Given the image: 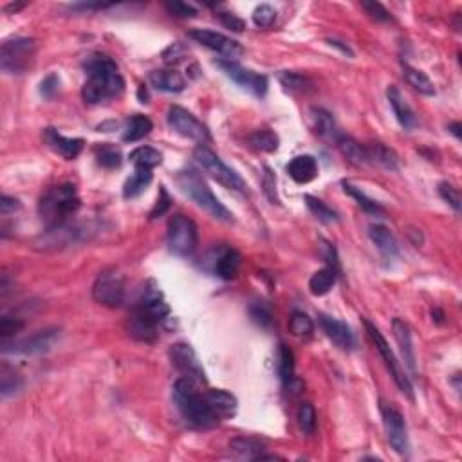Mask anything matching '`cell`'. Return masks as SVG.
<instances>
[{"mask_svg": "<svg viewBox=\"0 0 462 462\" xmlns=\"http://www.w3.org/2000/svg\"><path fill=\"white\" fill-rule=\"evenodd\" d=\"M22 8H25V4H9L8 8H6V11H15V13H17V11H20Z\"/></svg>", "mask_w": 462, "mask_h": 462, "instance_id": "obj_59", "label": "cell"}, {"mask_svg": "<svg viewBox=\"0 0 462 462\" xmlns=\"http://www.w3.org/2000/svg\"><path fill=\"white\" fill-rule=\"evenodd\" d=\"M84 67L87 71V81L81 88V96L87 103L96 105L101 101L121 96L125 91V80L110 56L94 53L85 60Z\"/></svg>", "mask_w": 462, "mask_h": 462, "instance_id": "obj_1", "label": "cell"}, {"mask_svg": "<svg viewBox=\"0 0 462 462\" xmlns=\"http://www.w3.org/2000/svg\"><path fill=\"white\" fill-rule=\"evenodd\" d=\"M17 210H20V201L15 197H9V195H2V201H0V211H2V215L15 213Z\"/></svg>", "mask_w": 462, "mask_h": 462, "instance_id": "obj_56", "label": "cell"}, {"mask_svg": "<svg viewBox=\"0 0 462 462\" xmlns=\"http://www.w3.org/2000/svg\"><path fill=\"white\" fill-rule=\"evenodd\" d=\"M278 363H277V369H278V376H280V379L284 381V385L286 383H289L291 379L294 378V354L293 350L289 349V347H286V345H280L278 347Z\"/></svg>", "mask_w": 462, "mask_h": 462, "instance_id": "obj_38", "label": "cell"}, {"mask_svg": "<svg viewBox=\"0 0 462 462\" xmlns=\"http://www.w3.org/2000/svg\"><path fill=\"white\" fill-rule=\"evenodd\" d=\"M159 197H157V202L156 206H154V210L150 211V219H157V217H161V215L164 213V211L169 210L170 208V197L169 194H166V190H164V186H159Z\"/></svg>", "mask_w": 462, "mask_h": 462, "instance_id": "obj_55", "label": "cell"}, {"mask_svg": "<svg viewBox=\"0 0 462 462\" xmlns=\"http://www.w3.org/2000/svg\"><path fill=\"white\" fill-rule=\"evenodd\" d=\"M369 237L370 240L378 246V249L381 251V255L385 256L387 260H392V258L397 256V253H400L397 240H395V237L392 235V231L388 230L387 226H383V224H374V226H370Z\"/></svg>", "mask_w": 462, "mask_h": 462, "instance_id": "obj_25", "label": "cell"}, {"mask_svg": "<svg viewBox=\"0 0 462 462\" xmlns=\"http://www.w3.org/2000/svg\"><path fill=\"white\" fill-rule=\"evenodd\" d=\"M166 242L169 249L177 256H190L197 249L199 233L197 226L190 217L183 213L173 215L169 220V231H166Z\"/></svg>", "mask_w": 462, "mask_h": 462, "instance_id": "obj_7", "label": "cell"}, {"mask_svg": "<svg viewBox=\"0 0 462 462\" xmlns=\"http://www.w3.org/2000/svg\"><path fill=\"white\" fill-rule=\"evenodd\" d=\"M240 265H242V256L237 249H224L215 262V273L223 280H233L239 275Z\"/></svg>", "mask_w": 462, "mask_h": 462, "instance_id": "obj_26", "label": "cell"}, {"mask_svg": "<svg viewBox=\"0 0 462 462\" xmlns=\"http://www.w3.org/2000/svg\"><path fill=\"white\" fill-rule=\"evenodd\" d=\"M219 18L227 29L235 31V33H240V31L246 29V22L237 17V15H233V13H220Z\"/></svg>", "mask_w": 462, "mask_h": 462, "instance_id": "obj_54", "label": "cell"}, {"mask_svg": "<svg viewBox=\"0 0 462 462\" xmlns=\"http://www.w3.org/2000/svg\"><path fill=\"white\" fill-rule=\"evenodd\" d=\"M262 186H264V194L271 202H278L277 195V177H275L273 170L265 169L264 170V179H262Z\"/></svg>", "mask_w": 462, "mask_h": 462, "instance_id": "obj_52", "label": "cell"}, {"mask_svg": "<svg viewBox=\"0 0 462 462\" xmlns=\"http://www.w3.org/2000/svg\"><path fill=\"white\" fill-rule=\"evenodd\" d=\"M287 173L291 176L293 181L298 185H307L318 176V163L312 156H298L294 157L289 164H287Z\"/></svg>", "mask_w": 462, "mask_h": 462, "instance_id": "obj_23", "label": "cell"}, {"mask_svg": "<svg viewBox=\"0 0 462 462\" xmlns=\"http://www.w3.org/2000/svg\"><path fill=\"white\" fill-rule=\"evenodd\" d=\"M204 400L208 401V404L211 407L215 414L219 417H233L237 412V397L233 394L226 390H220V388H211L204 394Z\"/></svg>", "mask_w": 462, "mask_h": 462, "instance_id": "obj_24", "label": "cell"}, {"mask_svg": "<svg viewBox=\"0 0 462 462\" xmlns=\"http://www.w3.org/2000/svg\"><path fill=\"white\" fill-rule=\"evenodd\" d=\"M128 159L134 163L136 169L154 170L163 163V154L154 147H138L136 150L131 152Z\"/></svg>", "mask_w": 462, "mask_h": 462, "instance_id": "obj_32", "label": "cell"}, {"mask_svg": "<svg viewBox=\"0 0 462 462\" xmlns=\"http://www.w3.org/2000/svg\"><path fill=\"white\" fill-rule=\"evenodd\" d=\"M173 401H176L177 410L188 421L190 425L197 428H213L219 425L220 417L211 410L204 395H199L195 392V385L192 379L181 378L173 385Z\"/></svg>", "mask_w": 462, "mask_h": 462, "instance_id": "obj_2", "label": "cell"}, {"mask_svg": "<svg viewBox=\"0 0 462 462\" xmlns=\"http://www.w3.org/2000/svg\"><path fill=\"white\" fill-rule=\"evenodd\" d=\"M311 119H312V128L318 136H334L336 134V125H334V119H332L331 114L324 109H312L311 110Z\"/></svg>", "mask_w": 462, "mask_h": 462, "instance_id": "obj_39", "label": "cell"}, {"mask_svg": "<svg viewBox=\"0 0 462 462\" xmlns=\"http://www.w3.org/2000/svg\"><path fill=\"white\" fill-rule=\"evenodd\" d=\"M190 37L194 38L195 42H199L201 46L208 47V49L224 55L226 58H230L231 62H235V58L242 56L244 49L237 40L226 37L223 33H217V31L211 29H192L190 31Z\"/></svg>", "mask_w": 462, "mask_h": 462, "instance_id": "obj_12", "label": "cell"}, {"mask_svg": "<svg viewBox=\"0 0 462 462\" xmlns=\"http://www.w3.org/2000/svg\"><path fill=\"white\" fill-rule=\"evenodd\" d=\"M275 20H277V9L273 6L260 4L253 11V22H255L256 27H262V29L271 27Z\"/></svg>", "mask_w": 462, "mask_h": 462, "instance_id": "obj_45", "label": "cell"}, {"mask_svg": "<svg viewBox=\"0 0 462 462\" xmlns=\"http://www.w3.org/2000/svg\"><path fill=\"white\" fill-rule=\"evenodd\" d=\"M338 269L332 268V265H327V268L319 269V271H316V273L312 275L311 280H309V289H311V293L315 294V296H324V294H327L329 291L334 287Z\"/></svg>", "mask_w": 462, "mask_h": 462, "instance_id": "obj_28", "label": "cell"}, {"mask_svg": "<svg viewBox=\"0 0 462 462\" xmlns=\"http://www.w3.org/2000/svg\"><path fill=\"white\" fill-rule=\"evenodd\" d=\"M230 450L240 458H248V461H255L264 450V444L255 439L248 437H237L230 442Z\"/></svg>", "mask_w": 462, "mask_h": 462, "instance_id": "obj_34", "label": "cell"}, {"mask_svg": "<svg viewBox=\"0 0 462 462\" xmlns=\"http://www.w3.org/2000/svg\"><path fill=\"white\" fill-rule=\"evenodd\" d=\"M166 119H169L170 128H172L173 132H177L179 136H183V138L194 139V141H199L201 145L211 141L208 126L204 125V123L199 121L194 114L188 112V110L183 109V107L179 105L170 107Z\"/></svg>", "mask_w": 462, "mask_h": 462, "instance_id": "obj_10", "label": "cell"}, {"mask_svg": "<svg viewBox=\"0 0 462 462\" xmlns=\"http://www.w3.org/2000/svg\"><path fill=\"white\" fill-rule=\"evenodd\" d=\"M58 87H60L58 76L49 74L46 76L42 80V84H40V94H42L44 98H53L56 93H58Z\"/></svg>", "mask_w": 462, "mask_h": 462, "instance_id": "obj_53", "label": "cell"}, {"mask_svg": "<svg viewBox=\"0 0 462 462\" xmlns=\"http://www.w3.org/2000/svg\"><path fill=\"white\" fill-rule=\"evenodd\" d=\"M177 185L188 195L199 208L210 213L213 219L220 223H233V213L224 206L219 199L215 197L210 186L202 179L195 169H185L177 173Z\"/></svg>", "mask_w": 462, "mask_h": 462, "instance_id": "obj_3", "label": "cell"}, {"mask_svg": "<svg viewBox=\"0 0 462 462\" xmlns=\"http://www.w3.org/2000/svg\"><path fill=\"white\" fill-rule=\"evenodd\" d=\"M154 128L150 119L143 114H134L128 118L125 128H123V141L125 143H136V141H141L143 138H147L150 134V131Z\"/></svg>", "mask_w": 462, "mask_h": 462, "instance_id": "obj_27", "label": "cell"}, {"mask_svg": "<svg viewBox=\"0 0 462 462\" xmlns=\"http://www.w3.org/2000/svg\"><path fill=\"white\" fill-rule=\"evenodd\" d=\"M367 150H369L370 159H374L376 163H379L387 170L400 169V157H397V154H395L392 148H388L387 145L372 143L369 148H367Z\"/></svg>", "mask_w": 462, "mask_h": 462, "instance_id": "obj_33", "label": "cell"}, {"mask_svg": "<svg viewBox=\"0 0 462 462\" xmlns=\"http://www.w3.org/2000/svg\"><path fill=\"white\" fill-rule=\"evenodd\" d=\"M338 148L354 164H367L370 161L369 150L363 145L357 143L356 139L349 138V136H340L338 138Z\"/></svg>", "mask_w": 462, "mask_h": 462, "instance_id": "obj_30", "label": "cell"}, {"mask_svg": "<svg viewBox=\"0 0 462 462\" xmlns=\"http://www.w3.org/2000/svg\"><path fill=\"white\" fill-rule=\"evenodd\" d=\"M363 325H365L367 334L370 336V340L374 341L378 352L381 354V357L385 359V365H387V369L390 370V376L394 378L395 385L400 387V390L403 392V394H407L410 400H414L412 381H410V378L407 376V372H404V369L401 367V363L397 362L395 354L392 352V349L388 347V341L385 340V336L381 334V331H379V329L376 327L372 322H369V319H363Z\"/></svg>", "mask_w": 462, "mask_h": 462, "instance_id": "obj_8", "label": "cell"}, {"mask_svg": "<svg viewBox=\"0 0 462 462\" xmlns=\"http://www.w3.org/2000/svg\"><path fill=\"white\" fill-rule=\"evenodd\" d=\"M381 417L383 426L387 432V439L390 446L397 454L404 455L408 451V435H407V425L401 416L400 410H395L390 404H381Z\"/></svg>", "mask_w": 462, "mask_h": 462, "instance_id": "obj_14", "label": "cell"}, {"mask_svg": "<svg viewBox=\"0 0 462 462\" xmlns=\"http://www.w3.org/2000/svg\"><path fill=\"white\" fill-rule=\"evenodd\" d=\"M289 332L294 338H311L315 332V324L309 315L302 311H294L289 318Z\"/></svg>", "mask_w": 462, "mask_h": 462, "instance_id": "obj_36", "label": "cell"}, {"mask_svg": "<svg viewBox=\"0 0 462 462\" xmlns=\"http://www.w3.org/2000/svg\"><path fill=\"white\" fill-rule=\"evenodd\" d=\"M392 331H394L395 341L400 345L401 356H403L404 363H407V367L410 369V372L416 374V350H414L410 327H408L401 318H394V322H392Z\"/></svg>", "mask_w": 462, "mask_h": 462, "instance_id": "obj_21", "label": "cell"}, {"mask_svg": "<svg viewBox=\"0 0 462 462\" xmlns=\"http://www.w3.org/2000/svg\"><path fill=\"white\" fill-rule=\"evenodd\" d=\"M341 185H343L345 194L350 195L352 199H356L357 204H359V208H362L363 211H367V213H370V215H383V213H385V210H383L381 204H379L378 201H374V199H370L367 194H363L359 188H356V186H352L350 183H347V181H343Z\"/></svg>", "mask_w": 462, "mask_h": 462, "instance_id": "obj_35", "label": "cell"}, {"mask_svg": "<svg viewBox=\"0 0 462 462\" xmlns=\"http://www.w3.org/2000/svg\"><path fill=\"white\" fill-rule=\"evenodd\" d=\"M170 359H172L173 367L183 374V378H188L192 381L204 383V369H202L201 362H199L195 350L190 347L188 343H176L170 349Z\"/></svg>", "mask_w": 462, "mask_h": 462, "instance_id": "obj_13", "label": "cell"}, {"mask_svg": "<svg viewBox=\"0 0 462 462\" xmlns=\"http://www.w3.org/2000/svg\"><path fill=\"white\" fill-rule=\"evenodd\" d=\"M387 98L392 110H394L395 118H397V121L401 123V126H403L404 131H412L414 126L417 125L416 112L412 110V107L408 105L400 88L395 87V85H388Z\"/></svg>", "mask_w": 462, "mask_h": 462, "instance_id": "obj_20", "label": "cell"}, {"mask_svg": "<svg viewBox=\"0 0 462 462\" xmlns=\"http://www.w3.org/2000/svg\"><path fill=\"white\" fill-rule=\"evenodd\" d=\"M136 307L147 312V315H150L152 318H156L157 322H163V319L170 315V305L166 303L159 286H157L154 280H150L147 286H145L143 293H141V298L136 303Z\"/></svg>", "mask_w": 462, "mask_h": 462, "instance_id": "obj_16", "label": "cell"}, {"mask_svg": "<svg viewBox=\"0 0 462 462\" xmlns=\"http://www.w3.org/2000/svg\"><path fill=\"white\" fill-rule=\"evenodd\" d=\"M305 204H307V208L311 210V213L319 220V223H324V224L338 223L336 211L332 210L331 206H327L322 199L312 197V195H305Z\"/></svg>", "mask_w": 462, "mask_h": 462, "instance_id": "obj_37", "label": "cell"}, {"mask_svg": "<svg viewBox=\"0 0 462 462\" xmlns=\"http://www.w3.org/2000/svg\"><path fill=\"white\" fill-rule=\"evenodd\" d=\"M81 201L72 185H58L44 194L38 202V213L49 226L65 224V220L80 210Z\"/></svg>", "mask_w": 462, "mask_h": 462, "instance_id": "obj_4", "label": "cell"}, {"mask_svg": "<svg viewBox=\"0 0 462 462\" xmlns=\"http://www.w3.org/2000/svg\"><path fill=\"white\" fill-rule=\"evenodd\" d=\"M319 325H322L329 340L336 345L338 349L352 350L356 347V338H354L352 329L345 322H341V319L332 318V316L327 315H319Z\"/></svg>", "mask_w": 462, "mask_h": 462, "instance_id": "obj_17", "label": "cell"}, {"mask_svg": "<svg viewBox=\"0 0 462 462\" xmlns=\"http://www.w3.org/2000/svg\"><path fill=\"white\" fill-rule=\"evenodd\" d=\"M439 194L455 211H461V194H458V190L451 183H441L439 185Z\"/></svg>", "mask_w": 462, "mask_h": 462, "instance_id": "obj_50", "label": "cell"}, {"mask_svg": "<svg viewBox=\"0 0 462 462\" xmlns=\"http://www.w3.org/2000/svg\"><path fill=\"white\" fill-rule=\"evenodd\" d=\"M152 87H156L157 91L163 93L177 94L185 91L186 81L183 78L181 72H177L176 69H159V71H152L148 76Z\"/></svg>", "mask_w": 462, "mask_h": 462, "instance_id": "obj_22", "label": "cell"}, {"mask_svg": "<svg viewBox=\"0 0 462 462\" xmlns=\"http://www.w3.org/2000/svg\"><path fill=\"white\" fill-rule=\"evenodd\" d=\"M403 74L404 80L410 84V87L416 88L417 93L425 94V96H433L435 94V85L423 71L408 65V63H403Z\"/></svg>", "mask_w": 462, "mask_h": 462, "instance_id": "obj_31", "label": "cell"}, {"mask_svg": "<svg viewBox=\"0 0 462 462\" xmlns=\"http://www.w3.org/2000/svg\"><path fill=\"white\" fill-rule=\"evenodd\" d=\"M22 388V379L15 372H9L8 369H2V376H0V394L2 397H9L15 395Z\"/></svg>", "mask_w": 462, "mask_h": 462, "instance_id": "obj_43", "label": "cell"}, {"mask_svg": "<svg viewBox=\"0 0 462 462\" xmlns=\"http://www.w3.org/2000/svg\"><path fill=\"white\" fill-rule=\"evenodd\" d=\"M24 327L18 318H13V316H2L0 319V336H2V341H8L9 338H13L17 332H20V329Z\"/></svg>", "mask_w": 462, "mask_h": 462, "instance_id": "obj_48", "label": "cell"}, {"mask_svg": "<svg viewBox=\"0 0 462 462\" xmlns=\"http://www.w3.org/2000/svg\"><path fill=\"white\" fill-rule=\"evenodd\" d=\"M157 322L156 318H152L150 315H147L145 311L134 307L132 315L126 319V331L132 338H136L138 341H145V343H154L157 340Z\"/></svg>", "mask_w": 462, "mask_h": 462, "instance_id": "obj_15", "label": "cell"}, {"mask_svg": "<svg viewBox=\"0 0 462 462\" xmlns=\"http://www.w3.org/2000/svg\"><path fill=\"white\" fill-rule=\"evenodd\" d=\"M37 55V42L33 38L6 40L0 49V69L8 74H22L31 67Z\"/></svg>", "mask_w": 462, "mask_h": 462, "instance_id": "obj_6", "label": "cell"}, {"mask_svg": "<svg viewBox=\"0 0 462 462\" xmlns=\"http://www.w3.org/2000/svg\"><path fill=\"white\" fill-rule=\"evenodd\" d=\"M93 298L100 305L119 307L125 302V278L116 269H105L98 275L93 286Z\"/></svg>", "mask_w": 462, "mask_h": 462, "instance_id": "obj_9", "label": "cell"}, {"mask_svg": "<svg viewBox=\"0 0 462 462\" xmlns=\"http://www.w3.org/2000/svg\"><path fill=\"white\" fill-rule=\"evenodd\" d=\"M298 426L305 435H312L316 430V410L311 403H302L296 414Z\"/></svg>", "mask_w": 462, "mask_h": 462, "instance_id": "obj_42", "label": "cell"}, {"mask_svg": "<svg viewBox=\"0 0 462 462\" xmlns=\"http://www.w3.org/2000/svg\"><path fill=\"white\" fill-rule=\"evenodd\" d=\"M58 336H60L58 329H47V331L37 332L34 336L27 338V340L20 341V343L13 345V349L4 350V352L24 354V356H37V354L47 352V350L56 343Z\"/></svg>", "mask_w": 462, "mask_h": 462, "instance_id": "obj_18", "label": "cell"}, {"mask_svg": "<svg viewBox=\"0 0 462 462\" xmlns=\"http://www.w3.org/2000/svg\"><path fill=\"white\" fill-rule=\"evenodd\" d=\"M362 8L365 9L367 15H370V18H374V20H378V22L392 20L390 13H388L387 9L383 8L379 2H376V0H363Z\"/></svg>", "mask_w": 462, "mask_h": 462, "instance_id": "obj_51", "label": "cell"}, {"mask_svg": "<svg viewBox=\"0 0 462 462\" xmlns=\"http://www.w3.org/2000/svg\"><path fill=\"white\" fill-rule=\"evenodd\" d=\"M278 80H280V84L284 85V88L289 91V93H294V91H303L307 85L305 76L298 74V72H291V71L280 72V74H278Z\"/></svg>", "mask_w": 462, "mask_h": 462, "instance_id": "obj_46", "label": "cell"}, {"mask_svg": "<svg viewBox=\"0 0 462 462\" xmlns=\"http://www.w3.org/2000/svg\"><path fill=\"white\" fill-rule=\"evenodd\" d=\"M152 183V170L147 169H136L123 186V197L125 199H136L143 194L147 186Z\"/></svg>", "mask_w": 462, "mask_h": 462, "instance_id": "obj_29", "label": "cell"}, {"mask_svg": "<svg viewBox=\"0 0 462 462\" xmlns=\"http://www.w3.org/2000/svg\"><path fill=\"white\" fill-rule=\"evenodd\" d=\"M186 55H188V49L181 42H173L163 51V60L166 65H177L186 58Z\"/></svg>", "mask_w": 462, "mask_h": 462, "instance_id": "obj_47", "label": "cell"}, {"mask_svg": "<svg viewBox=\"0 0 462 462\" xmlns=\"http://www.w3.org/2000/svg\"><path fill=\"white\" fill-rule=\"evenodd\" d=\"M194 157L195 161L201 164L202 170L210 173L211 179L220 183L224 188L235 190V192H244V190H246V183H244L242 177H240L235 170L230 169V166H227L211 148H208L206 145H199L194 150Z\"/></svg>", "mask_w": 462, "mask_h": 462, "instance_id": "obj_5", "label": "cell"}, {"mask_svg": "<svg viewBox=\"0 0 462 462\" xmlns=\"http://www.w3.org/2000/svg\"><path fill=\"white\" fill-rule=\"evenodd\" d=\"M249 143L260 152H277L280 139L273 131H256L249 136Z\"/></svg>", "mask_w": 462, "mask_h": 462, "instance_id": "obj_40", "label": "cell"}, {"mask_svg": "<svg viewBox=\"0 0 462 462\" xmlns=\"http://www.w3.org/2000/svg\"><path fill=\"white\" fill-rule=\"evenodd\" d=\"M44 141L51 150H55L56 154H60L65 159H74L84 150V139L63 138L56 128H51V126L44 131Z\"/></svg>", "mask_w": 462, "mask_h": 462, "instance_id": "obj_19", "label": "cell"}, {"mask_svg": "<svg viewBox=\"0 0 462 462\" xmlns=\"http://www.w3.org/2000/svg\"><path fill=\"white\" fill-rule=\"evenodd\" d=\"M327 42H329V46H331V47H336V49H340L345 56H350V58L354 56V53L350 51V47L345 46V44L340 42V40H327Z\"/></svg>", "mask_w": 462, "mask_h": 462, "instance_id": "obj_57", "label": "cell"}, {"mask_svg": "<svg viewBox=\"0 0 462 462\" xmlns=\"http://www.w3.org/2000/svg\"><path fill=\"white\" fill-rule=\"evenodd\" d=\"M96 159L98 164H101L103 169H119L123 163V156L121 152L118 148L110 147V145H101V147L96 148Z\"/></svg>", "mask_w": 462, "mask_h": 462, "instance_id": "obj_41", "label": "cell"}, {"mask_svg": "<svg viewBox=\"0 0 462 462\" xmlns=\"http://www.w3.org/2000/svg\"><path fill=\"white\" fill-rule=\"evenodd\" d=\"M164 8L169 9L170 15H173V17H179V18H190V17H195V15H197V9H195L194 6L186 4V2H181V0H170V2L164 4Z\"/></svg>", "mask_w": 462, "mask_h": 462, "instance_id": "obj_49", "label": "cell"}, {"mask_svg": "<svg viewBox=\"0 0 462 462\" xmlns=\"http://www.w3.org/2000/svg\"><path fill=\"white\" fill-rule=\"evenodd\" d=\"M217 65L226 72L227 78H231L240 87L248 88L249 93L255 94V96L262 98L268 93L269 84L264 74H258V72L251 71V69L242 67V65H239L237 62H231V60H220V62H217Z\"/></svg>", "mask_w": 462, "mask_h": 462, "instance_id": "obj_11", "label": "cell"}, {"mask_svg": "<svg viewBox=\"0 0 462 462\" xmlns=\"http://www.w3.org/2000/svg\"><path fill=\"white\" fill-rule=\"evenodd\" d=\"M448 131H450L455 138H461V123H451V125L448 126Z\"/></svg>", "mask_w": 462, "mask_h": 462, "instance_id": "obj_58", "label": "cell"}, {"mask_svg": "<svg viewBox=\"0 0 462 462\" xmlns=\"http://www.w3.org/2000/svg\"><path fill=\"white\" fill-rule=\"evenodd\" d=\"M249 316L256 325L260 327H269L273 322V315H271V307L265 302H253L249 307Z\"/></svg>", "mask_w": 462, "mask_h": 462, "instance_id": "obj_44", "label": "cell"}]
</instances>
